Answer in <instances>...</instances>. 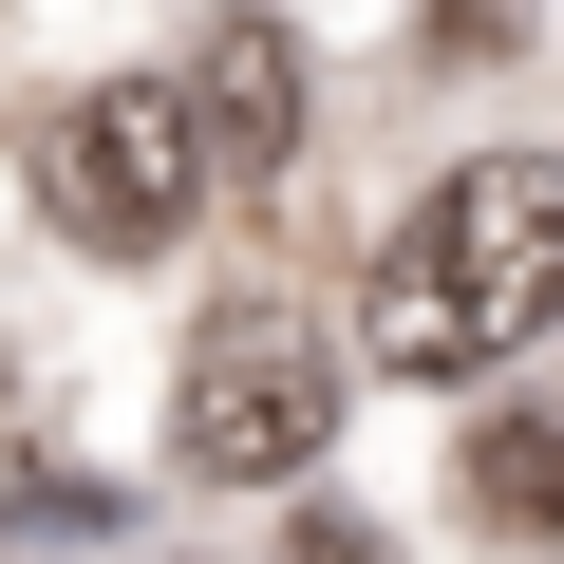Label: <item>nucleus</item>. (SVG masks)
Returning a JSON list of instances; mask_svg holds the SVG:
<instances>
[{
	"instance_id": "nucleus-1",
	"label": "nucleus",
	"mask_w": 564,
	"mask_h": 564,
	"mask_svg": "<svg viewBox=\"0 0 564 564\" xmlns=\"http://www.w3.org/2000/svg\"><path fill=\"white\" fill-rule=\"evenodd\" d=\"M527 339H564V170L545 151H470L358 263V358L377 377H489Z\"/></svg>"
},
{
	"instance_id": "nucleus-2",
	"label": "nucleus",
	"mask_w": 564,
	"mask_h": 564,
	"mask_svg": "<svg viewBox=\"0 0 564 564\" xmlns=\"http://www.w3.org/2000/svg\"><path fill=\"white\" fill-rule=\"evenodd\" d=\"M321 433H339V339H321V302H226V321L188 339V377H170L188 489H302Z\"/></svg>"
},
{
	"instance_id": "nucleus-3",
	"label": "nucleus",
	"mask_w": 564,
	"mask_h": 564,
	"mask_svg": "<svg viewBox=\"0 0 564 564\" xmlns=\"http://www.w3.org/2000/svg\"><path fill=\"white\" fill-rule=\"evenodd\" d=\"M188 207H207V132H188V95H170V76H95V95H57V113H39V226H57V245L151 263Z\"/></svg>"
},
{
	"instance_id": "nucleus-4",
	"label": "nucleus",
	"mask_w": 564,
	"mask_h": 564,
	"mask_svg": "<svg viewBox=\"0 0 564 564\" xmlns=\"http://www.w3.org/2000/svg\"><path fill=\"white\" fill-rule=\"evenodd\" d=\"M170 95H188V132H207V188H282V170H302V39H282L263 0H226Z\"/></svg>"
},
{
	"instance_id": "nucleus-5",
	"label": "nucleus",
	"mask_w": 564,
	"mask_h": 564,
	"mask_svg": "<svg viewBox=\"0 0 564 564\" xmlns=\"http://www.w3.org/2000/svg\"><path fill=\"white\" fill-rule=\"evenodd\" d=\"M452 489H470V527H489V545H564V395H527V414H489Z\"/></svg>"
},
{
	"instance_id": "nucleus-6",
	"label": "nucleus",
	"mask_w": 564,
	"mask_h": 564,
	"mask_svg": "<svg viewBox=\"0 0 564 564\" xmlns=\"http://www.w3.org/2000/svg\"><path fill=\"white\" fill-rule=\"evenodd\" d=\"M282 564H395L377 527H339V508H302V545H282Z\"/></svg>"
}]
</instances>
